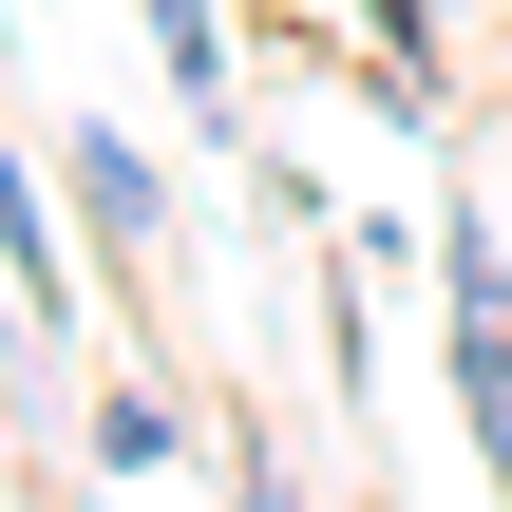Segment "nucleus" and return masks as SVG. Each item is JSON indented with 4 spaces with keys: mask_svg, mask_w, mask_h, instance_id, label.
Masks as SVG:
<instances>
[{
    "mask_svg": "<svg viewBox=\"0 0 512 512\" xmlns=\"http://www.w3.org/2000/svg\"><path fill=\"white\" fill-rule=\"evenodd\" d=\"M437 361H456V437L512 494V247H494V190L456 171H437Z\"/></svg>",
    "mask_w": 512,
    "mask_h": 512,
    "instance_id": "obj_1",
    "label": "nucleus"
},
{
    "mask_svg": "<svg viewBox=\"0 0 512 512\" xmlns=\"http://www.w3.org/2000/svg\"><path fill=\"white\" fill-rule=\"evenodd\" d=\"M57 190H76V228H95L114 266H152V247H171V171H152L114 114H57Z\"/></svg>",
    "mask_w": 512,
    "mask_h": 512,
    "instance_id": "obj_2",
    "label": "nucleus"
},
{
    "mask_svg": "<svg viewBox=\"0 0 512 512\" xmlns=\"http://www.w3.org/2000/svg\"><path fill=\"white\" fill-rule=\"evenodd\" d=\"M0 304H19L38 342L76 323V247H57V209H38V152H19V133H0Z\"/></svg>",
    "mask_w": 512,
    "mask_h": 512,
    "instance_id": "obj_3",
    "label": "nucleus"
},
{
    "mask_svg": "<svg viewBox=\"0 0 512 512\" xmlns=\"http://www.w3.org/2000/svg\"><path fill=\"white\" fill-rule=\"evenodd\" d=\"M133 19H152V57H171L190 133H228V0H133Z\"/></svg>",
    "mask_w": 512,
    "mask_h": 512,
    "instance_id": "obj_4",
    "label": "nucleus"
},
{
    "mask_svg": "<svg viewBox=\"0 0 512 512\" xmlns=\"http://www.w3.org/2000/svg\"><path fill=\"white\" fill-rule=\"evenodd\" d=\"M95 475H171V399H152V380L95 399Z\"/></svg>",
    "mask_w": 512,
    "mask_h": 512,
    "instance_id": "obj_5",
    "label": "nucleus"
},
{
    "mask_svg": "<svg viewBox=\"0 0 512 512\" xmlns=\"http://www.w3.org/2000/svg\"><path fill=\"white\" fill-rule=\"evenodd\" d=\"M361 19H380V76H418V95H437V0H361Z\"/></svg>",
    "mask_w": 512,
    "mask_h": 512,
    "instance_id": "obj_6",
    "label": "nucleus"
},
{
    "mask_svg": "<svg viewBox=\"0 0 512 512\" xmlns=\"http://www.w3.org/2000/svg\"><path fill=\"white\" fill-rule=\"evenodd\" d=\"M228 512H304V475H285V456L247 437V456H228Z\"/></svg>",
    "mask_w": 512,
    "mask_h": 512,
    "instance_id": "obj_7",
    "label": "nucleus"
}]
</instances>
